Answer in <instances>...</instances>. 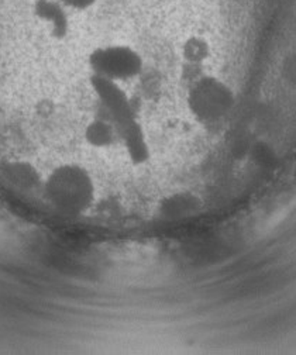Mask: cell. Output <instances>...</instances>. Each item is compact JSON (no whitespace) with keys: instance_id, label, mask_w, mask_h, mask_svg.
Returning <instances> with one entry per match:
<instances>
[{"instance_id":"cell-5","label":"cell","mask_w":296,"mask_h":355,"mask_svg":"<svg viewBox=\"0 0 296 355\" xmlns=\"http://www.w3.org/2000/svg\"><path fill=\"white\" fill-rule=\"evenodd\" d=\"M31 13L54 40H64L71 31L69 10L57 0H33Z\"/></svg>"},{"instance_id":"cell-3","label":"cell","mask_w":296,"mask_h":355,"mask_svg":"<svg viewBox=\"0 0 296 355\" xmlns=\"http://www.w3.org/2000/svg\"><path fill=\"white\" fill-rule=\"evenodd\" d=\"M88 67L91 75L123 83L143 73L144 60L136 49L127 44H106L89 53Z\"/></svg>"},{"instance_id":"cell-4","label":"cell","mask_w":296,"mask_h":355,"mask_svg":"<svg viewBox=\"0 0 296 355\" xmlns=\"http://www.w3.org/2000/svg\"><path fill=\"white\" fill-rule=\"evenodd\" d=\"M89 85L117 130L137 119L133 102L120 83L91 75Z\"/></svg>"},{"instance_id":"cell-8","label":"cell","mask_w":296,"mask_h":355,"mask_svg":"<svg viewBox=\"0 0 296 355\" xmlns=\"http://www.w3.org/2000/svg\"><path fill=\"white\" fill-rule=\"evenodd\" d=\"M83 140L92 148L107 150L120 143V135L110 119L95 117L85 124Z\"/></svg>"},{"instance_id":"cell-10","label":"cell","mask_w":296,"mask_h":355,"mask_svg":"<svg viewBox=\"0 0 296 355\" xmlns=\"http://www.w3.org/2000/svg\"><path fill=\"white\" fill-rule=\"evenodd\" d=\"M211 55V46L206 37L192 34L185 38L181 46V57L189 65H202Z\"/></svg>"},{"instance_id":"cell-7","label":"cell","mask_w":296,"mask_h":355,"mask_svg":"<svg viewBox=\"0 0 296 355\" xmlns=\"http://www.w3.org/2000/svg\"><path fill=\"white\" fill-rule=\"evenodd\" d=\"M120 143L125 150L127 157L134 165H144L151 159V147L139 119L133 120L119 130Z\"/></svg>"},{"instance_id":"cell-11","label":"cell","mask_w":296,"mask_h":355,"mask_svg":"<svg viewBox=\"0 0 296 355\" xmlns=\"http://www.w3.org/2000/svg\"><path fill=\"white\" fill-rule=\"evenodd\" d=\"M69 12H87L98 5L99 0H57Z\"/></svg>"},{"instance_id":"cell-1","label":"cell","mask_w":296,"mask_h":355,"mask_svg":"<svg viewBox=\"0 0 296 355\" xmlns=\"http://www.w3.org/2000/svg\"><path fill=\"white\" fill-rule=\"evenodd\" d=\"M41 191L60 214L80 217L95 206L98 189L92 173L78 162L55 165L46 176Z\"/></svg>"},{"instance_id":"cell-6","label":"cell","mask_w":296,"mask_h":355,"mask_svg":"<svg viewBox=\"0 0 296 355\" xmlns=\"http://www.w3.org/2000/svg\"><path fill=\"white\" fill-rule=\"evenodd\" d=\"M202 199L189 191H180L165 196L158 203V214L166 221H181L195 217L202 210Z\"/></svg>"},{"instance_id":"cell-9","label":"cell","mask_w":296,"mask_h":355,"mask_svg":"<svg viewBox=\"0 0 296 355\" xmlns=\"http://www.w3.org/2000/svg\"><path fill=\"white\" fill-rule=\"evenodd\" d=\"M5 176L20 189L34 191L42 188L44 176L40 169L27 159H12L5 164L2 168Z\"/></svg>"},{"instance_id":"cell-2","label":"cell","mask_w":296,"mask_h":355,"mask_svg":"<svg viewBox=\"0 0 296 355\" xmlns=\"http://www.w3.org/2000/svg\"><path fill=\"white\" fill-rule=\"evenodd\" d=\"M186 106L199 123H216L233 112L236 94L223 79L215 75H202L189 87Z\"/></svg>"}]
</instances>
